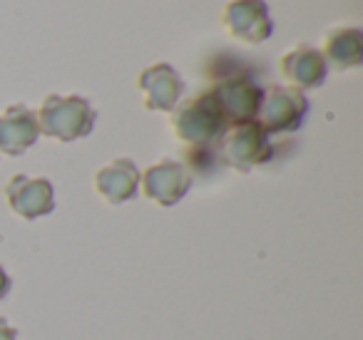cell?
<instances>
[{
  "label": "cell",
  "mask_w": 363,
  "mask_h": 340,
  "mask_svg": "<svg viewBox=\"0 0 363 340\" xmlns=\"http://www.w3.org/2000/svg\"><path fill=\"white\" fill-rule=\"evenodd\" d=\"M38 115L40 135L57 142H75L92 132L97 112L80 95H48Z\"/></svg>",
  "instance_id": "2"
},
{
  "label": "cell",
  "mask_w": 363,
  "mask_h": 340,
  "mask_svg": "<svg viewBox=\"0 0 363 340\" xmlns=\"http://www.w3.org/2000/svg\"><path fill=\"white\" fill-rule=\"evenodd\" d=\"M137 87L145 95V110L172 112L184 95V80L169 62H155L137 77Z\"/></svg>",
  "instance_id": "9"
},
{
  "label": "cell",
  "mask_w": 363,
  "mask_h": 340,
  "mask_svg": "<svg viewBox=\"0 0 363 340\" xmlns=\"http://www.w3.org/2000/svg\"><path fill=\"white\" fill-rule=\"evenodd\" d=\"M194 184V176L182 162L162 159L157 164L147 166L145 174H140V189L147 199L160 206H174L189 194Z\"/></svg>",
  "instance_id": "7"
},
{
  "label": "cell",
  "mask_w": 363,
  "mask_h": 340,
  "mask_svg": "<svg viewBox=\"0 0 363 340\" xmlns=\"http://www.w3.org/2000/svg\"><path fill=\"white\" fill-rule=\"evenodd\" d=\"M281 75L289 80V85L296 90H316L326 82L328 65L323 60L321 50L311 45H296L279 60Z\"/></svg>",
  "instance_id": "12"
},
{
  "label": "cell",
  "mask_w": 363,
  "mask_h": 340,
  "mask_svg": "<svg viewBox=\"0 0 363 340\" xmlns=\"http://www.w3.org/2000/svg\"><path fill=\"white\" fill-rule=\"evenodd\" d=\"M140 174L142 171L137 169L135 162L117 157L95 171V189L107 204H125L140 194Z\"/></svg>",
  "instance_id": "11"
},
{
  "label": "cell",
  "mask_w": 363,
  "mask_h": 340,
  "mask_svg": "<svg viewBox=\"0 0 363 340\" xmlns=\"http://www.w3.org/2000/svg\"><path fill=\"white\" fill-rule=\"evenodd\" d=\"M40 137L38 115L26 105H11L0 115V152L8 157H21Z\"/></svg>",
  "instance_id": "10"
},
{
  "label": "cell",
  "mask_w": 363,
  "mask_h": 340,
  "mask_svg": "<svg viewBox=\"0 0 363 340\" xmlns=\"http://www.w3.org/2000/svg\"><path fill=\"white\" fill-rule=\"evenodd\" d=\"M321 55L333 70H353L363 62V33L353 26L333 28L323 40Z\"/></svg>",
  "instance_id": "13"
},
{
  "label": "cell",
  "mask_w": 363,
  "mask_h": 340,
  "mask_svg": "<svg viewBox=\"0 0 363 340\" xmlns=\"http://www.w3.org/2000/svg\"><path fill=\"white\" fill-rule=\"evenodd\" d=\"M172 130L177 140L189 149H204V147L217 149L229 127L214 97L209 95V90H204L172 110Z\"/></svg>",
  "instance_id": "1"
},
{
  "label": "cell",
  "mask_w": 363,
  "mask_h": 340,
  "mask_svg": "<svg viewBox=\"0 0 363 340\" xmlns=\"http://www.w3.org/2000/svg\"><path fill=\"white\" fill-rule=\"evenodd\" d=\"M6 201L13 214L26 221H35L40 216L52 214L55 209V191L52 184L43 176L16 174L6 184Z\"/></svg>",
  "instance_id": "8"
},
{
  "label": "cell",
  "mask_w": 363,
  "mask_h": 340,
  "mask_svg": "<svg viewBox=\"0 0 363 340\" xmlns=\"http://www.w3.org/2000/svg\"><path fill=\"white\" fill-rule=\"evenodd\" d=\"M209 95L217 102L227 127H234V125H242V122L257 120L264 87L252 75L237 70L224 77H217L214 85L209 87Z\"/></svg>",
  "instance_id": "4"
},
{
  "label": "cell",
  "mask_w": 363,
  "mask_h": 340,
  "mask_svg": "<svg viewBox=\"0 0 363 340\" xmlns=\"http://www.w3.org/2000/svg\"><path fill=\"white\" fill-rule=\"evenodd\" d=\"M11 276H8V271L3 268V266H0V300L6 298L8 293H11Z\"/></svg>",
  "instance_id": "15"
},
{
  "label": "cell",
  "mask_w": 363,
  "mask_h": 340,
  "mask_svg": "<svg viewBox=\"0 0 363 340\" xmlns=\"http://www.w3.org/2000/svg\"><path fill=\"white\" fill-rule=\"evenodd\" d=\"M222 26L239 42L262 45L274 35V21L264 0H229L222 13Z\"/></svg>",
  "instance_id": "6"
},
{
  "label": "cell",
  "mask_w": 363,
  "mask_h": 340,
  "mask_svg": "<svg viewBox=\"0 0 363 340\" xmlns=\"http://www.w3.org/2000/svg\"><path fill=\"white\" fill-rule=\"evenodd\" d=\"M217 157L219 164L247 174L254 166L267 164L274 157L272 137L262 130L257 120L242 122V125H234L224 132L222 142L217 147Z\"/></svg>",
  "instance_id": "3"
},
{
  "label": "cell",
  "mask_w": 363,
  "mask_h": 340,
  "mask_svg": "<svg viewBox=\"0 0 363 340\" xmlns=\"http://www.w3.org/2000/svg\"><path fill=\"white\" fill-rule=\"evenodd\" d=\"M308 115V100L296 87L269 85L264 87L262 105L257 112V122L262 130L272 135H294L303 127Z\"/></svg>",
  "instance_id": "5"
},
{
  "label": "cell",
  "mask_w": 363,
  "mask_h": 340,
  "mask_svg": "<svg viewBox=\"0 0 363 340\" xmlns=\"http://www.w3.org/2000/svg\"><path fill=\"white\" fill-rule=\"evenodd\" d=\"M0 340H18V330L6 318H0Z\"/></svg>",
  "instance_id": "14"
}]
</instances>
